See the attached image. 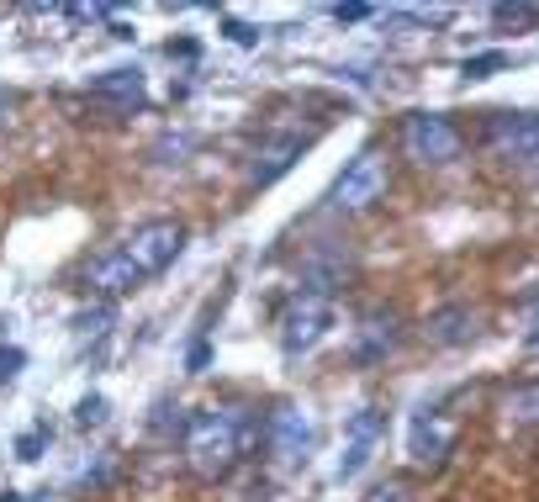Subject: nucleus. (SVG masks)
Instances as JSON below:
<instances>
[{
  "label": "nucleus",
  "instance_id": "obj_13",
  "mask_svg": "<svg viewBox=\"0 0 539 502\" xmlns=\"http://www.w3.org/2000/svg\"><path fill=\"white\" fill-rule=\"evenodd\" d=\"M344 270H349V265H344V254L333 249V244H318V249L307 254V265H302V286L333 302V291L344 286Z\"/></svg>",
  "mask_w": 539,
  "mask_h": 502
},
{
  "label": "nucleus",
  "instance_id": "obj_10",
  "mask_svg": "<svg viewBox=\"0 0 539 502\" xmlns=\"http://www.w3.org/2000/svg\"><path fill=\"white\" fill-rule=\"evenodd\" d=\"M302 148H307V138H302V133H281V138H265V143H259L254 154H249V170H244V180H249V185H259V191H265V185H275V180H281V175L291 170L296 159H302Z\"/></svg>",
  "mask_w": 539,
  "mask_h": 502
},
{
  "label": "nucleus",
  "instance_id": "obj_24",
  "mask_svg": "<svg viewBox=\"0 0 539 502\" xmlns=\"http://www.w3.org/2000/svg\"><path fill=\"white\" fill-rule=\"evenodd\" d=\"M228 37H233V43H244V48H249V43H259V32H254V27H244V22H228Z\"/></svg>",
  "mask_w": 539,
  "mask_h": 502
},
{
  "label": "nucleus",
  "instance_id": "obj_8",
  "mask_svg": "<svg viewBox=\"0 0 539 502\" xmlns=\"http://www.w3.org/2000/svg\"><path fill=\"white\" fill-rule=\"evenodd\" d=\"M312 434H318V429H312V413H307V407H296V402H281L265 418V444L281 460H302L312 450Z\"/></svg>",
  "mask_w": 539,
  "mask_h": 502
},
{
  "label": "nucleus",
  "instance_id": "obj_25",
  "mask_svg": "<svg viewBox=\"0 0 539 502\" xmlns=\"http://www.w3.org/2000/svg\"><path fill=\"white\" fill-rule=\"evenodd\" d=\"M333 16H339V22H365V16H370V6H339Z\"/></svg>",
  "mask_w": 539,
  "mask_h": 502
},
{
  "label": "nucleus",
  "instance_id": "obj_12",
  "mask_svg": "<svg viewBox=\"0 0 539 502\" xmlns=\"http://www.w3.org/2000/svg\"><path fill=\"white\" fill-rule=\"evenodd\" d=\"M450 444H455V429L439 413H418L413 429H407V455H413V466H444Z\"/></svg>",
  "mask_w": 539,
  "mask_h": 502
},
{
  "label": "nucleus",
  "instance_id": "obj_1",
  "mask_svg": "<svg viewBox=\"0 0 539 502\" xmlns=\"http://www.w3.org/2000/svg\"><path fill=\"white\" fill-rule=\"evenodd\" d=\"M259 423L244 407H201V413L185 418V466L201 481L228 476L238 460H244V444L254 439Z\"/></svg>",
  "mask_w": 539,
  "mask_h": 502
},
{
  "label": "nucleus",
  "instance_id": "obj_21",
  "mask_svg": "<svg viewBox=\"0 0 539 502\" xmlns=\"http://www.w3.org/2000/svg\"><path fill=\"white\" fill-rule=\"evenodd\" d=\"M22 365H27V355H22V349L0 339V381H11V376H16V370H22Z\"/></svg>",
  "mask_w": 539,
  "mask_h": 502
},
{
  "label": "nucleus",
  "instance_id": "obj_19",
  "mask_svg": "<svg viewBox=\"0 0 539 502\" xmlns=\"http://www.w3.org/2000/svg\"><path fill=\"white\" fill-rule=\"evenodd\" d=\"M111 318H117V307L101 302V307L80 312V318H74V328H80V333H106V328H111Z\"/></svg>",
  "mask_w": 539,
  "mask_h": 502
},
{
  "label": "nucleus",
  "instance_id": "obj_23",
  "mask_svg": "<svg viewBox=\"0 0 539 502\" xmlns=\"http://www.w3.org/2000/svg\"><path fill=\"white\" fill-rule=\"evenodd\" d=\"M43 429H32V434H22V439H16V455H22V460H37V450H43Z\"/></svg>",
  "mask_w": 539,
  "mask_h": 502
},
{
  "label": "nucleus",
  "instance_id": "obj_6",
  "mask_svg": "<svg viewBox=\"0 0 539 502\" xmlns=\"http://www.w3.org/2000/svg\"><path fill=\"white\" fill-rule=\"evenodd\" d=\"M328 328H333V302L318 291H296L281 307V349L286 355H307Z\"/></svg>",
  "mask_w": 539,
  "mask_h": 502
},
{
  "label": "nucleus",
  "instance_id": "obj_17",
  "mask_svg": "<svg viewBox=\"0 0 539 502\" xmlns=\"http://www.w3.org/2000/svg\"><path fill=\"white\" fill-rule=\"evenodd\" d=\"M492 22L513 27V32H529V27H539V6H492Z\"/></svg>",
  "mask_w": 539,
  "mask_h": 502
},
{
  "label": "nucleus",
  "instance_id": "obj_16",
  "mask_svg": "<svg viewBox=\"0 0 539 502\" xmlns=\"http://www.w3.org/2000/svg\"><path fill=\"white\" fill-rule=\"evenodd\" d=\"M508 64H513L508 53H503V48H492V53H471V59L460 64V74H466V80H492V74H503Z\"/></svg>",
  "mask_w": 539,
  "mask_h": 502
},
{
  "label": "nucleus",
  "instance_id": "obj_9",
  "mask_svg": "<svg viewBox=\"0 0 539 502\" xmlns=\"http://www.w3.org/2000/svg\"><path fill=\"white\" fill-rule=\"evenodd\" d=\"M381 429H386V413H381V407H360V413L349 418V429H344V455H339V466H333V476H339V481H355V476L365 471L370 450H376Z\"/></svg>",
  "mask_w": 539,
  "mask_h": 502
},
{
  "label": "nucleus",
  "instance_id": "obj_14",
  "mask_svg": "<svg viewBox=\"0 0 539 502\" xmlns=\"http://www.w3.org/2000/svg\"><path fill=\"white\" fill-rule=\"evenodd\" d=\"M429 344H439V349H455V344H466L471 333H476V312L466 307V302H450V307H439L434 318H429Z\"/></svg>",
  "mask_w": 539,
  "mask_h": 502
},
{
  "label": "nucleus",
  "instance_id": "obj_18",
  "mask_svg": "<svg viewBox=\"0 0 539 502\" xmlns=\"http://www.w3.org/2000/svg\"><path fill=\"white\" fill-rule=\"evenodd\" d=\"M360 502H418V497H413L407 481H376V487H370Z\"/></svg>",
  "mask_w": 539,
  "mask_h": 502
},
{
  "label": "nucleus",
  "instance_id": "obj_27",
  "mask_svg": "<svg viewBox=\"0 0 539 502\" xmlns=\"http://www.w3.org/2000/svg\"><path fill=\"white\" fill-rule=\"evenodd\" d=\"M0 502H22V497H16V492H6V497H0Z\"/></svg>",
  "mask_w": 539,
  "mask_h": 502
},
{
  "label": "nucleus",
  "instance_id": "obj_2",
  "mask_svg": "<svg viewBox=\"0 0 539 502\" xmlns=\"http://www.w3.org/2000/svg\"><path fill=\"white\" fill-rule=\"evenodd\" d=\"M386 191H392V159H386V148H360L339 170V180L328 185V212L360 217L370 207H381Z\"/></svg>",
  "mask_w": 539,
  "mask_h": 502
},
{
  "label": "nucleus",
  "instance_id": "obj_15",
  "mask_svg": "<svg viewBox=\"0 0 539 502\" xmlns=\"http://www.w3.org/2000/svg\"><path fill=\"white\" fill-rule=\"evenodd\" d=\"M503 413H508L513 429H539V381L513 386V392L503 397Z\"/></svg>",
  "mask_w": 539,
  "mask_h": 502
},
{
  "label": "nucleus",
  "instance_id": "obj_7",
  "mask_svg": "<svg viewBox=\"0 0 539 502\" xmlns=\"http://www.w3.org/2000/svg\"><path fill=\"white\" fill-rule=\"evenodd\" d=\"M397 344H402V312L397 307H370L355 323V333H349V360L360 370L386 365V355H397Z\"/></svg>",
  "mask_w": 539,
  "mask_h": 502
},
{
  "label": "nucleus",
  "instance_id": "obj_22",
  "mask_svg": "<svg viewBox=\"0 0 539 502\" xmlns=\"http://www.w3.org/2000/svg\"><path fill=\"white\" fill-rule=\"evenodd\" d=\"M207 365H212V344L201 339V344H191V355H185V370H191V376H201Z\"/></svg>",
  "mask_w": 539,
  "mask_h": 502
},
{
  "label": "nucleus",
  "instance_id": "obj_26",
  "mask_svg": "<svg viewBox=\"0 0 539 502\" xmlns=\"http://www.w3.org/2000/svg\"><path fill=\"white\" fill-rule=\"evenodd\" d=\"M6 111H11V96H6V85H0V127H6Z\"/></svg>",
  "mask_w": 539,
  "mask_h": 502
},
{
  "label": "nucleus",
  "instance_id": "obj_5",
  "mask_svg": "<svg viewBox=\"0 0 539 502\" xmlns=\"http://www.w3.org/2000/svg\"><path fill=\"white\" fill-rule=\"evenodd\" d=\"M481 143L508 164H534L539 159V111H487Z\"/></svg>",
  "mask_w": 539,
  "mask_h": 502
},
{
  "label": "nucleus",
  "instance_id": "obj_3",
  "mask_svg": "<svg viewBox=\"0 0 539 502\" xmlns=\"http://www.w3.org/2000/svg\"><path fill=\"white\" fill-rule=\"evenodd\" d=\"M397 143L418 170H444V164H455L460 148H466L460 127L444 117V111H407L397 122Z\"/></svg>",
  "mask_w": 539,
  "mask_h": 502
},
{
  "label": "nucleus",
  "instance_id": "obj_11",
  "mask_svg": "<svg viewBox=\"0 0 539 502\" xmlns=\"http://www.w3.org/2000/svg\"><path fill=\"white\" fill-rule=\"evenodd\" d=\"M90 101H101L111 117H133V111L143 106V69H106L96 74V80L85 85Z\"/></svg>",
  "mask_w": 539,
  "mask_h": 502
},
{
  "label": "nucleus",
  "instance_id": "obj_20",
  "mask_svg": "<svg viewBox=\"0 0 539 502\" xmlns=\"http://www.w3.org/2000/svg\"><path fill=\"white\" fill-rule=\"evenodd\" d=\"M74 423H85V429L90 423H106V397H85L80 407H74Z\"/></svg>",
  "mask_w": 539,
  "mask_h": 502
},
{
  "label": "nucleus",
  "instance_id": "obj_4",
  "mask_svg": "<svg viewBox=\"0 0 539 502\" xmlns=\"http://www.w3.org/2000/svg\"><path fill=\"white\" fill-rule=\"evenodd\" d=\"M117 249L138 265L143 281H154V275H159V270H170V265H175V254L185 249V222H175V217H154V222H143V228L127 233Z\"/></svg>",
  "mask_w": 539,
  "mask_h": 502
}]
</instances>
